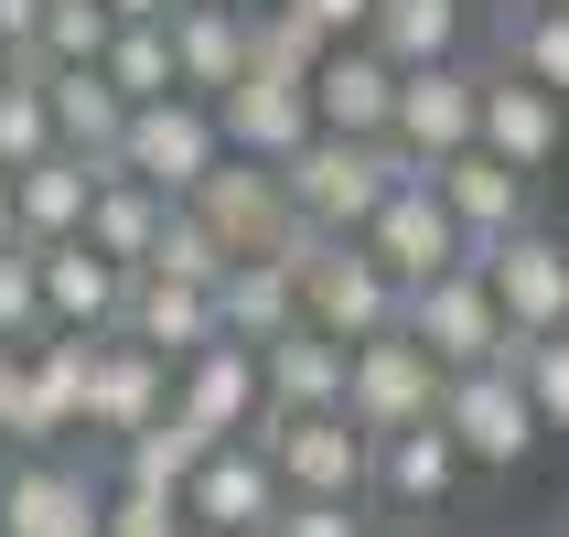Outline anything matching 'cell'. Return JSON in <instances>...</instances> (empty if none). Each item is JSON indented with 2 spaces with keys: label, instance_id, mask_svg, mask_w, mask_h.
<instances>
[{
  "label": "cell",
  "instance_id": "6da1fadb",
  "mask_svg": "<svg viewBox=\"0 0 569 537\" xmlns=\"http://www.w3.org/2000/svg\"><path fill=\"white\" fill-rule=\"evenodd\" d=\"M398 183H430V172H409L398 151H355V140H301V151L280 161L290 216L312 226V237H333V248H355V237L377 226V205H387Z\"/></svg>",
  "mask_w": 569,
  "mask_h": 537
},
{
  "label": "cell",
  "instance_id": "4fadbf2b",
  "mask_svg": "<svg viewBox=\"0 0 569 537\" xmlns=\"http://www.w3.org/2000/svg\"><path fill=\"white\" fill-rule=\"evenodd\" d=\"M312 119L322 140H355V151H387V129H398V64L377 43H333L312 76Z\"/></svg>",
  "mask_w": 569,
  "mask_h": 537
},
{
  "label": "cell",
  "instance_id": "484cf974",
  "mask_svg": "<svg viewBox=\"0 0 569 537\" xmlns=\"http://www.w3.org/2000/svg\"><path fill=\"white\" fill-rule=\"evenodd\" d=\"M473 474L462 463V441H451L441 419L430 430H398V441H377V506H398V516H430V506H451V484Z\"/></svg>",
  "mask_w": 569,
  "mask_h": 537
},
{
  "label": "cell",
  "instance_id": "d590c367",
  "mask_svg": "<svg viewBox=\"0 0 569 537\" xmlns=\"http://www.w3.org/2000/svg\"><path fill=\"white\" fill-rule=\"evenodd\" d=\"M322 54H333V43H322V32L301 22V11H269V22H248V76L312 87V76H322Z\"/></svg>",
  "mask_w": 569,
  "mask_h": 537
},
{
  "label": "cell",
  "instance_id": "ab89813d",
  "mask_svg": "<svg viewBox=\"0 0 569 537\" xmlns=\"http://www.w3.org/2000/svg\"><path fill=\"white\" fill-rule=\"evenodd\" d=\"M269 537H377V527H366V506H301V495H290Z\"/></svg>",
  "mask_w": 569,
  "mask_h": 537
},
{
  "label": "cell",
  "instance_id": "7dc6e473",
  "mask_svg": "<svg viewBox=\"0 0 569 537\" xmlns=\"http://www.w3.org/2000/svg\"><path fill=\"white\" fill-rule=\"evenodd\" d=\"M506 11H569V0H506Z\"/></svg>",
  "mask_w": 569,
  "mask_h": 537
},
{
  "label": "cell",
  "instance_id": "52a82bcc",
  "mask_svg": "<svg viewBox=\"0 0 569 537\" xmlns=\"http://www.w3.org/2000/svg\"><path fill=\"white\" fill-rule=\"evenodd\" d=\"M451 398V377L430 366V355L409 345V334H377V345H355V377H345V419L366 430V441H398V430H430Z\"/></svg>",
  "mask_w": 569,
  "mask_h": 537
},
{
  "label": "cell",
  "instance_id": "5bb4252c",
  "mask_svg": "<svg viewBox=\"0 0 569 537\" xmlns=\"http://www.w3.org/2000/svg\"><path fill=\"white\" fill-rule=\"evenodd\" d=\"M430 193L451 205V226H462V248H506L516 226H538V183L516 172V161H495V151H462V161H441L430 172Z\"/></svg>",
  "mask_w": 569,
  "mask_h": 537
},
{
  "label": "cell",
  "instance_id": "f6af8a7d",
  "mask_svg": "<svg viewBox=\"0 0 569 537\" xmlns=\"http://www.w3.org/2000/svg\"><path fill=\"white\" fill-rule=\"evenodd\" d=\"M226 11H237V22H269V11H290V0H226Z\"/></svg>",
  "mask_w": 569,
  "mask_h": 537
},
{
  "label": "cell",
  "instance_id": "f546056e",
  "mask_svg": "<svg viewBox=\"0 0 569 537\" xmlns=\"http://www.w3.org/2000/svg\"><path fill=\"white\" fill-rule=\"evenodd\" d=\"M43 108H54V140H64L76 161H119L129 108H119V87H108V76H43Z\"/></svg>",
  "mask_w": 569,
  "mask_h": 537
},
{
  "label": "cell",
  "instance_id": "2e32d148",
  "mask_svg": "<svg viewBox=\"0 0 569 537\" xmlns=\"http://www.w3.org/2000/svg\"><path fill=\"white\" fill-rule=\"evenodd\" d=\"M151 419H172V366L161 355H140V345H97V377H87V441H108V451H129Z\"/></svg>",
  "mask_w": 569,
  "mask_h": 537
},
{
  "label": "cell",
  "instance_id": "7c38bea8",
  "mask_svg": "<svg viewBox=\"0 0 569 537\" xmlns=\"http://www.w3.org/2000/svg\"><path fill=\"white\" fill-rule=\"evenodd\" d=\"M355 248L377 258V269H387L398 290L441 280V269H473V248H462V226H451V205H441L430 183H398V193L377 205V226L355 237Z\"/></svg>",
  "mask_w": 569,
  "mask_h": 537
},
{
  "label": "cell",
  "instance_id": "cb8c5ba5",
  "mask_svg": "<svg viewBox=\"0 0 569 537\" xmlns=\"http://www.w3.org/2000/svg\"><path fill=\"white\" fill-rule=\"evenodd\" d=\"M172 76H183L193 108H226V97L248 87V22L204 0V11H172Z\"/></svg>",
  "mask_w": 569,
  "mask_h": 537
},
{
  "label": "cell",
  "instance_id": "4316f807",
  "mask_svg": "<svg viewBox=\"0 0 569 537\" xmlns=\"http://www.w3.org/2000/svg\"><path fill=\"white\" fill-rule=\"evenodd\" d=\"M398 76H430V64H462L473 43V11L462 0H377V32H366Z\"/></svg>",
  "mask_w": 569,
  "mask_h": 537
},
{
  "label": "cell",
  "instance_id": "ee69618b",
  "mask_svg": "<svg viewBox=\"0 0 569 537\" xmlns=\"http://www.w3.org/2000/svg\"><path fill=\"white\" fill-rule=\"evenodd\" d=\"M108 22H119V32L129 22H172V0H108Z\"/></svg>",
  "mask_w": 569,
  "mask_h": 537
},
{
  "label": "cell",
  "instance_id": "e0dca14e",
  "mask_svg": "<svg viewBox=\"0 0 569 537\" xmlns=\"http://www.w3.org/2000/svg\"><path fill=\"white\" fill-rule=\"evenodd\" d=\"M280 474H269V451H248V441H226L204 474H193V495H183V527H204V537H269L280 527Z\"/></svg>",
  "mask_w": 569,
  "mask_h": 537
},
{
  "label": "cell",
  "instance_id": "9c48e42d",
  "mask_svg": "<svg viewBox=\"0 0 569 537\" xmlns=\"http://www.w3.org/2000/svg\"><path fill=\"white\" fill-rule=\"evenodd\" d=\"M483 140V64H430V76H398V129L387 151L409 172H441Z\"/></svg>",
  "mask_w": 569,
  "mask_h": 537
},
{
  "label": "cell",
  "instance_id": "7a4b0ae2",
  "mask_svg": "<svg viewBox=\"0 0 569 537\" xmlns=\"http://www.w3.org/2000/svg\"><path fill=\"white\" fill-rule=\"evenodd\" d=\"M290 280H301V322L312 334H333V345H377V334H398V312H409V290L387 280L366 248H333V237H290Z\"/></svg>",
  "mask_w": 569,
  "mask_h": 537
},
{
  "label": "cell",
  "instance_id": "f5cc1de1",
  "mask_svg": "<svg viewBox=\"0 0 569 537\" xmlns=\"http://www.w3.org/2000/svg\"><path fill=\"white\" fill-rule=\"evenodd\" d=\"M193 537H204V527H193Z\"/></svg>",
  "mask_w": 569,
  "mask_h": 537
},
{
  "label": "cell",
  "instance_id": "60d3db41",
  "mask_svg": "<svg viewBox=\"0 0 569 537\" xmlns=\"http://www.w3.org/2000/svg\"><path fill=\"white\" fill-rule=\"evenodd\" d=\"M290 11H301L322 43H366V32H377V0H290Z\"/></svg>",
  "mask_w": 569,
  "mask_h": 537
},
{
  "label": "cell",
  "instance_id": "f1b7e54d",
  "mask_svg": "<svg viewBox=\"0 0 569 537\" xmlns=\"http://www.w3.org/2000/svg\"><path fill=\"white\" fill-rule=\"evenodd\" d=\"M161 226H172V205H161L151 183H129V172H108L97 183V205H87V248L108 258V269H151V248H161Z\"/></svg>",
  "mask_w": 569,
  "mask_h": 537
},
{
  "label": "cell",
  "instance_id": "d6986e66",
  "mask_svg": "<svg viewBox=\"0 0 569 537\" xmlns=\"http://www.w3.org/2000/svg\"><path fill=\"white\" fill-rule=\"evenodd\" d=\"M473 151L516 161V172L538 183L548 161L569 151V108H559V97H538L527 76H506V64H483V140H473Z\"/></svg>",
  "mask_w": 569,
  "mask_h": 537
},
{
  "label": "cell",
  "instance_id": "f907efd6",
  "mask_svg": "<svg viewBox=\"0 0 569 537\" xmlns=\"http://www.w3.org/2000/svg\"><path fill=\"white\" fill-rule=\"evenodd\" d=\"M0 484H11V451H0Z\"/></svg>",
  "mask_w": 569,
  "mask_h": 537
},
{
  "label": "cell",
  "instance_id": "9a60e30c",
  "mask_svg": "<svg viewBox=\"0 0 569 537\" xmlns=\"http://www.w3.org/2000/svg\"><path fill=\"white\" fill-rule=\"evenodd\" d=\"M119 345L161 355V366L183 377V366H193L204 345H226L216 290H183V280H161V269H140V280H129V301H119Z\"/></svg>",
  "mask_w": 569,
  "mask_h": 537
},
{
  "label": "cell",
  "instance_id": "74e56055",
  "mask_svg": "<svg viewBox=\"0 0 569 537\" xmlns=\"http://www.w3.org/2000/svg\"><path fill=\"white\" fill-rule=\"evenodd\" d=\"M516 377H527V398H538V430H569V334L527 345V355H516Z\"/></svg>",
  "mask_w": 569,
  "mask_h": 537
},
{
  "label": "cell",
  "instance_id": "8d00e7d4",
  "mask_svg": "<svg viewBox=\"0 0 569 537\" xmlns=\"http://www.w3.org/2000/svg\"><path fill=\"white\" fill-rule=\"evenodd\" d=\"M151 269H161V280H183V290H226V269H237V258L216 248V226L193 216V205H172V226H161Z\"/></svg>",
  "mask_w": 569,
  "mask_h": 537
},
{
  "label": "cell",
  "instance_id": "5b68a950",
  "mask_svg": "<svg viewBox=\"0 0 569 537\" xmlns=\"http://www.w3.org/2000/svg\"><path fill=\"white\" fill-rule=\"evenodd\" d=\"M483 290H495V312H506L516 345H548V334H569V226H516L506 248L473 258Z\"/></svg>",
  "mask_w": 569,
  "mask_h": 537
},
{
  "label": "cell",
  "instance_id": "1f68e13d",
  "mask_svg": "<svg viewBox=\"0 0 569 537\" xmlns=\"http://www.w3.org/2000/svg\"><path fill=\"white\" fill-rule=\"evenodd\" d=\"M97 76L119 87V108H161V97H183V76H172V22H129L119 43H108Z\"/></svg>",
  "mask_w": 569,
  "mask_h": 537
},
{
  "label": "cell",
  "instance_id": "4dcf8cb0",
  "mask_svg": "<svg viewBox=\"0 0 569 537\" xmlns=\"http://www.w3.org/2000/svg\"><path fill=\"white\" fill-rule=\"evenodd\" d=\"M108 43H119L108 0H43V43H32V64H43V76H97Z\"/></svg>",
  "mask_w": 569,
  "mask_h": 537
},
{
  "label": "cell",
  "instance_id": "d4e9b609",
  "mask_svg": "<svg viewBox=\"0 0 569 537\" xmlns=\"http://www.w3.org/2000/svg\"><path fill=\"white\" fill-rule=\"evenodd\" d=\"M216 322H226V345H248L269 355L280 334H301V280H290V258H237L216 290Z\"/></svg>",
  "mask_w": 569,
  "mask_h": 537
},
{
  "label": "cell",
  "instance_id": "d6a6232c",
  "mask_svg": "<svg viewBox=\"0 0 569 537\" xmlns=\"http://www.w3.org/2000/svg\"><path fill=\"white\" fill-rule=\"evenodd\" d=\"M54 108H43V64H22L11 87H0V183L11 172H32V161H54Z\"/></svg>",
  "mask_w": 569,
  "mask_h": 537
},
{
  "label": "cell",
  "instance_id": "ba28073f",
  "mask_svg": "<svg viewBox=\"0 0 569 537\" xmlns=\"http://www.w3.org/2000/svg\"><path fill=\"white\" fill-rule=\"evenodd\" d=\"M108 527V474L76 451H11L0 484V537H97Z\"/></svg>",
  "mask_w": 569,
  "mask_h": 537
},
{
  "label": "cell",
  "instance_id": "b9f144b4",
  "mask_svg": "<svg viewBox=\"0 0 569 537\" xmlns=\"http://www.w3.org/2000/svg\"><path fill=\"white\" fill-rule=\"evenodd\" d=\"M32 43H43V0H0V54L32 64Z\"/></svg>",
  "mask_w": 569,
  "mask_h": 537
},
{
  "label": "cell",
  "instance_id": "277c9868",
  "mask_svg": "<svg viewBox=\"0 0 569 537\" xmlns=\"http://www.w3.org/2000/svg\"><path fill=\"white\" fill-rule=\"evenodd\" d=\"M398 334H409L441 377H473V366H516V334L506 312H495V290H483V269H441V280L409 290V312H398Z\"/></svg>",
  "mask_w": 569,
  "mask_h": 537
},
{
  "label": "cell",
  "instance_id": "3957f363",
  "mask_svg": "<svg viewBox=\"0 0 569 537\" xmlns=\"http://www.w3.org/2000/svg\"><path fill=\"white\" fill-rule=\"evenodd\" d=\"M248 451H269L280 495H301V506H377V441H366L345 409L333 419H280L269 409Z\"/></svg>",
  "mask_w": 569,
  "mask_h": 537
},
{
  "label": "cell",
  "instance_id": "7bdbcfd3",
  "mask_svg": "<svg viewBox=\"0 0 569 537\" xmlns=\"http://www.w3.org/2000/svg\"><path fill=\"white\" fill-rule=\"evenodd\" d=\"M11 409H22V355L0 345V430H11Z\"/></svg>",
  "mask_w": 569,
  "mask_h": 537
},
{
  "label": "cell",
  "instance_id": "e575fe53",
  "mask_svg": "<svg viewBox=\"0 0 569 537\" xmlns=\"http://www.w3.org/2000/svg\"><path fill=\"white\" fill-rule=\"evenodd\" d=\"M0 345H11V355L54 345V312H43V248H0Z\"/></svg>",
  "mask_w": 569,
  "mask_h": 537
},
{
  "label": "cell",
  "instance_id": "ffe728a7",
  "mask_svg": "<svg viewBox=\"0 0 569 537\" xmlns=\"http://www.w3.org/2000/svg\"><path fill=\"white\" fill-rule=\"evenodd\" d=\"M108 172H119V161H76V151L11 172V226H22V248H76V237H87V205H97V183H108Z\"/></svg>",
  "mask_w": 569,
  "mask_h": 537
},
{
  "label": "cell",
  "instance_id": "8992f818",
  "mask_svg": "<svg viewBox=\"0 0 569 537\" xmlns=\"http://www.w3.org/2000/svg\"><path fill=\"white\" fill-rule=\"evenodd\" d=\"M216 161H226V129H216V108H193V97L129 108V129H119V172H129V183H151L161 205H193Z\"/></svg>",
  "mask_w": 569,
  "mask_h": 537
},
{
  "label": "cell",
  "instance_id": "836d02e7",
  "mask_svg": "<svg viewBox=\"0 0 569 537\" xmlns=\"http://www.w3.org/2000/svg\"><path fill=\"white\" fill-rule=\"evenodd\" d=\"M506 76L569 108V11H506Z\"/></svg>",
  "mask_w": 569,
  "mask_h": 537
},
{
  "label": "cell",
  "instance_id": "c3c4849f",
  "mask_svg": "<svg viewBox=\"0 0 569 537\" xmlns=\"http://www.w3.org/2000/svg\"><path fill=\"white\" fill-rule=\"evenodd\" d=\"M11 76H22V64H11V54H0V87H11Z\"/></svg>",
  "mask_w": 569,
  "mask_h": 537
},
{
  "label": "cell",
  "instance_id": "bcb514c9",
  "mask_svg": "<svg viewBox=\"0 0 569 537\" xmlns=\"http://www.w3.org/2000/svg\"><path fill=\"white\" fill-rule=\"evenodd\" d=\"M0 248H22V226H11V183H0Z\"/></svg>",
  "mask_w": 569,
  "mask_h": 537
},
{
  "label": "cell",
  "instance_id": "f35d334b",
  "mask_svg": "<svg viewBox=\"0 0 569 537\" xmlns=\"http://www.w3.org/2000/svg\"><path fill=\"white\" fill-rule=\"evenodd\" d=\"M97 537H193L172 495H140V484H108V527Z\"/></svg>",
  "mask_w": 569,
  "mask_h": 537
},
{
  "label": "cell",
  "instance_id": "30bf717a",
  "mask_svg": "<svg viewBox=\"0 0 569 537\" xmlns=\"http://www.w3.org/2000/svg\"><path fill=\"white\" fill-rule=\"evenodd\" d=\"M441 430L462 441V463H473V474H516V463L548 441V430H538V398H527V377H516V366H473V377H451Z\"/></svg>",
  "mask_w": 569,
  "mask_h": 537
},
{
  "label": "cell",
  "instance_id": "ac0fdd59",
  "mask_svg": "<svg viewBox=\"0 0 569 537\" xmlns=\"http://www.w3.org/2000/svg\"><path fill=\"white\" fill-rule=\"evenodd\" d=\"M172 409H183L204 441H258V419H269L258 355H248V345H204L183 377H172Z\"/></svg>",
  "mask_w": 569,
  "mask_h": 537
},
{
  "label": "cell",
  "instance_id": "7402d4cb",
  "mask_svg": "<svg viewBox=\"0 0 569 537\" xmlns=\"http://www.w3.org/2000/svg\"><path fill=\"white\" fill-rule=\"evenodd\" d=\"M345 377H355V355L333 345V334H312V322L258 355V387H269L280 419H333V409H345Z\"/></svg>",
  "mask_w": 569,
  "mask_h": 537
},
{
  "label": "cell",
  "instance_id": "603a6c76",
  "mask_svg": "<svg viewBox=\"0 0 569 537\" xmlns=\"http://www.w3.org/2000/svg\"><path fill=\"white\" fill-rule=\"evenodd\" d=\"M119 301H129V269H108L87 237H76V248H43V312H54V334L108 345V334H119Z\"/></svg>",
  "mask_w": 569,
  "mask_h": 537
},
{
  "label": "cell",
  "instance_id": "44dd1931",
  "mask_svg": "<svg viewBox=\"0 0 569 537\" xmlns=\"http://www.w3.org/2000/svg\"><path fill=\"white\" fill-rule=\"evenodd\" d=\"M216 129H226V151H237V161H269V172H280L301 140H322L312 87H280V76H248V87L216 108Z\"/></svg>",
  "mask_w": 569,
  "mask_h": 537
},
{
  "label": "cell",
  "instance_id": "8fae6325",
  "mask_svg": "<svg viewBox=\"0 0 569 537\" xmlns=\"http://www.w3.org/2000/svg\"><path fill=\"white\" fill-rule=\"evenodd\" d=\"M193 216L216 226V248H226V258H290V237H301V216H290L280 172H269V161H237V151L204 172Z\"/></svg>",
  "mask_w": 569,
  "mask_h": 537
},
{
  "label": "cell",
  "instance_id": "816d5d0a",
  "mask_svg": "<svg viewBox=\"0 0 569 537\" xmlns=\"http://www.w3.org/2000/svg\"><path fill=\"white\" fill-rule=\"evenodd\" d=\"M462 11H483V0H462Z\"/></svg>",
  "mask_w": 569,
  "mask_h": 537
},
{
  "label": "cell",
  "instance_id": "681fc988",
  "mask_svg": "<svg viewBox=\"0 0 569 537\" xmlns=\"http://www.w3.org/2000/svg\"><path fill=\"white\" fill-rule=\"evenodd\" d=\"M172 11H204V0H172Z\"/></svg>",
  "mask_w": 569,
  "mask_h": 537
},
{
  "label": "cell",
  "instance_id": "83f0119b",
  "mask_svg": "<svg viewBox=\"0 0 569 537\" xmlns=\"http://www.w3.org/2000/svg\"><path fill=\"white\" fill-rule=\"evenodd\" d=\"M216 451H226V441H204V430L172 409V419H151V430H140L129 451H108V484H140V495H172V506H183V495H193V474H204Z\"/></svg>",
  "mask_w": 569,
  "mask_h": 537
}]
</instances>
